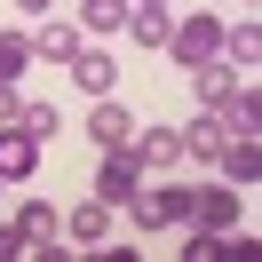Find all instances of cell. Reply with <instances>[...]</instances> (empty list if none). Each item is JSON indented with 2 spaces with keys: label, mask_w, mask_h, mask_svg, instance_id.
I'll use <instances>...</instances> for the list:
<instances>
[{
  "label": "cell",
  "mask_w": 262,
  "mask_h": 262,
  "mask_svg": "<svg viewBox=\"0 0 262 262\" xmlns=\"http://www.w3.org/2000/svg\"><path fill=\"white\" fill-rule=\"evenodd\" d=\"M32 64V32H0V80H16Z\"/></svg>",
  "instance_id": "cell-18"
},
{
  "label": "cell",
  "mask_w": 262,
  "mask_h": 262,
  "mask_svg": "<svg viewBox=\"0 0 262 262\" xmlns=\"http://www.w3.org/2000/svg\"><path fill=\"white\" fill-rule=\"evenodd\" d=\"M16 127H24V135H40V143H48V135L64 127V119H56V103H16Z\"/></svg>",
  "instance_id": "cell-19"
},
{
  "label": "cell",
  "mask_w": 262,
  "mask_h": 262,
  "mask_svg": "<svg viewBox=\"0 0 262 262\" xmlns=\"http://www.w3.org/2000/svg\"><path fill=\"white\" fill-rule=\"evenodd\" d=\"M16 103H24V96H16V80H0V127L16 119Z\"/></svg>",
  "instance_id": "cell-21"
},
{
  "label": "cell",
  "mask_w": 262,
  "mask_h": 262,
  "mask_svg": "<svg viewBox=\"0 0 262 262\" xmlns=\"http://www.w3.org/2000/svg\"><path fill=\"white\" fill-rule=\"evenodd\" d=\"M16 8H24V16H48V8H56V0H16Z\"/></svg>",
  "instance_id": "cell-22"
},
{
  "label": "cell",
  "mask_w": 262,
  "mask_h": 262,
  "mask_svg": "<svg viewBox=\"0 0 262 262\" xmlns=\"http://www.w3.org/2000/svg\"><path fill=\"white\" fill-rule=\"evenodd\" d=\"M223 143H230V119L223 112H199L191 127H183V159H223Z\"/></svg>",
  "instance_id": "cell-8"
},
{
  "label": "cell",
  "mask_w": 262,
  "mask_h": 262,
  "mask_svg": "<svg viewBox=\"0 0 262 262\" xmlns=\"http://www.w3.org/2000/svg\"><path fill=\"white\" fill-rule=\"evenodd\" d=\"M135 183H143V159H135V151H103V167H96V199L103 207H127Z\"/></svg>",
  "instance_id": "cell-3"
},
{
  "label": "cell",
  "mask_w": 262,
  "mask_h": 262,
  "mask_svg": "<svg viewBox=\"0 0 262 262\" xmlns=\"http://www.w3.org/2000/svg\"><path fill=\"white\" fill-rule=\"evenodd\" d=\"M191 80H199V96H207V112H223V103L238 96V88H254L246 72H230L223 56H214V64H191Z\"/></svg>",
  "instance_id": "cell-9"
},
{
  "label": "cell",
  "mask_w": 262,
  "mask_h": 262,
  "mask_svg": "<svg viewBox=\"0 0 262 262\" xmlns=\"http://www.w3.org/2000/svg\"><path fill=\"white\" fill-rule=\"evenodd\" d=\"M127 8L135 0H80V24L88 32H127Z\"/></svg>",
  "instance_id": "cell-16"
},
{
  "label": "cell",
  "mask_w": 262,
  "mask_h": 262,
  "mask_svg": "<svg viewBox=\"0 0 262 262\" xmlns=\"http://www.w3.org/2000/svg\"><path fill=\"white\" fill-rule=\"evenodd\" d=\"M40 167V135H24L16 119H8V127H0V183H24Z\"/></svg>",
  "instance_id": "cell-7"
},
{
  "label": "cell",
  "mask_w": 262,
  "mask_h": 262,
  "mask_svg": "<svg viewBox=\"0 0 262 262\" xmlns=\"http://www.w3.org/2000/svg\"><path fill=\"white\" fill-rule=\"evenodd\" d=\"M254 56H262V32H254V16H246V24H230V32H223V64L254 80Z\"/></svg>",
  "instance_id": "cell-12"
},
{
  "label": "cell",
  "mask_w": 262,
  "mask_h": 262,
  "mask_svg": "<svg viewBox=\"0 0 262 262\" xmlns=\"http://www.w3.org/2000/svg\"><path fill=\"white\" fill-rule=\"evenodd\" d=\"M223 119H230V135H254V127H262V96H254V88H238V96L223 103Z\"/></svg>",
  "instance_id": "cell-17"
},
{
  "label": "cell",
  "mask_w": 262,
  "mask_h": 262,
  "mask_svg": "<svg viewBox=\"0 0 262 262\" xmlns=\"http://www.w3.org/2000/svg\"><path fill=\"white\" fill-rule=\"evenodd\" d=\"M167 56H175V64H214V56H223V24L214 16H183L175 32H167Z\"/></svg>",
  "instance_id": "cell-1"
},
{
  "label": "cell",
  "mask_w": 262,
  "mask_h": 262,
  "mask_svg": "<svg viewBox=\"0 0 262 262\" xmlns=\"http://www.w3.org/2000/svg\"><path fill=\"white\" fill-rule=\"evenodd\" d=\"M72 80H80L88 96H112V56H103V48H80V56H72Z\"/></svg>",
  "instance_id": "cell-15"
},
{
  "label": "cell",
  "mask_w": 262,
  "mask_h": 262,
  "mask_svg": "<svg viewBox=\"0 0 262 262\" xmlns=\"http://www.w3.org/2000/svg\"><path fill=\"white\" fill-rule=\"evenodd\" d=\"M64 238H80V246H103V238H112V207H103V199L72 207V214H64Z\"/></svg>",
  "instance_id": "cell-11"
},
{
  "label": "cell",
  "mask_w": 262,
  "mask_h": 262,
  "mask_svg": "<svg viewBox=\"0 0 262 262\" xmlns=\"http://www.w3.org/2000/svg\"><path fill=\"white\" fill-rule=\"evenodd\" d=\"M88 135H96L103 151H127V143H135V112H127L119 96H96V112H88Z\"/></svg>",
  "instance_id": "cell-5"
},
{
  "label": "cell",
  "mask_w": 262,
  "mask_h": 262,
  "mask_svg": "<svg viewBox=\"0 0 262 262\" xmlns=\"http://www.w3.org/2000/svg\"><path fill=\"white\" fill-rule=\"evenodd\" d=\"M167 32H175V8L167 0H135L127 8V40L135 48H167Z\"/></svg>",
  "instance_id": "cell-6"
},
{
  "label": "cell",
  "mask_w": 262,
  "mask_h": 262,
  "mask_svg": "<svg viewBox=\"0 0 262 262\" xmlns=\"http://www.w3.org/2000/svg\"><path fill=\"white\" fill-rule=\"evenodd\" d=\"M32 56H48V64H72V56H80V24H64V16L32 24Z\"/></svg>",
  "instance_id": "cell-10"
},
{
  "label": "cell",
  "mask_w": 262,
  "mask_h": 262,
  "mask_svg": "<svg viewBox=\"0 0 262 262\" xmlns=\"http://www.w3.org/2000/svg\"><path fill=\"white\" fill-rule=\"evenodd\" d=\"M16 254H24V230H16V223H0V262H16Z\"/></svg>",
  "instance_id": "cell-20"
},
{
  "label": "cell",
  "mask_w": 262,
  "mask_h": 262,
  "mask_svg": "<svg viewBox=\"0 0 262 262\" xmlns=\"http://www.w3.org/2000/svg\"><path fill=\"white\" fill-rule=\"evenodd\" d=\"M254 175H262L254 135H230V143H223V183H254Z\"/></svg>",
  "instance_id": "cell-14"
},
{
  "label": "cell",
  "mask_w": 262,
  "mask_h": 262,
  "mask_svg": "<svg viewBox=\"0 0 262 262\" xmlns=\"http://www.w3.org/2000/svg\"><path fill=\"white\" fill-rule=\"evenodd\" d=\"M127 207H135L143 230H175V223H183V183H135Z\"/></svg>",
  "instance_id": "cell-2"
},
{
  "label": "cell",
  "mask_w": 262,
  "mask_h": 262,
  "mask_svg": "<svg viewBox=\"0 0 262 262\" xmlns=\"http://www.w3.org/2000/svg\"><path fill=\"white\" fill-rule=\"evenodd\" d=\"M135 159H143V175H183V135L175 127H135Z\"/></svg>",
  "instance_id": "cell-4"
},
{
  "label": "cell",
  "mask_w": 262,
  "mask_h": 262,
  "mask_svg": "<svg viewBox=\"0 0 262 262\" xmlns=\"http://www.w3.org/2000/svg\"><path fill=\"white\" fill-rule=\"evenodd\" d=\"M16 230H24V254H40V246H56V238H64V223H56V207H40V199H32V207L16 214Z\"/></svg>",
  "instance_id": "cell-13"
}]
</instances>
